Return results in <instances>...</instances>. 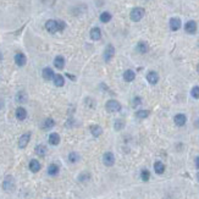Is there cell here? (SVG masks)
<instances>
[{
    "label": "cell",
    "instance_id": "cell-1",
    "mask_svg": "<svg viewBox=\"0 0 199 199\" xmlns=\"http://www.w3.org/2000/svg\"><path fill=\"white\" fill-rule=\"evenodd\" d=\"M143 16H144V9H142V8H134L130 14L131 20L134 21V22L141 21L143 19Z\"/></svg>",
    "mask_w": 199,
    "mask_h": 199
},
{
    "label": "cell",
    "instance_id": "cell-2",
    "mask_svg": "<svg viewBox=\"0 0 199 199\" xmlns=\"http://www.w3.org/2000/svg\"><path fill=\"white\" fill-rule=\"evenodd\" d=\"M3 188L6 190V192H12L15 189V178L12 176H6L4 182H3Z\"/></svg>",
    "mask_w": 199,
    "mask_h": 199
},
{
    "label": "cell",
    "instance_id": "cell-3",
    "mask_svg": "<svg viewBox=\"0 0 199 199\" xmlns=\"http://www.w3.org/2000/svg\"><path fill=\"white\" fill-rule=\"evenodd\" d=\"M45 28L49 33H56L60 31V27H59V21H55V20H49L47 21L45 23Z\"/></svg>",
    "mask_w": 199,
    "mask_h": 199
},
{
    "label": "cell",
    "instance_id": "cell-4",
    "mask_svg": "<svg viewBox=\"0 0 199 199\" xmlns=\"http://www.w3.org/2000/svg\"><path fill=\"white\" fill-rule=\"evenodd\" d=\"M106 110L109 113H119L121 110V104L117 100H109L106 103Z\"/></svg>",
    "mask_w": 199,
    "mask_h": 199
},
{
    "label": "cell",
    "instance_id": "cell-5",
    "mask_svg": "<svg viewBox=\"0 0 199 199\" xmlns=\"http://www.w3.org/2000/svg\"><path fill=\"white\" fill-rule=\"evenodd\" d=\"M114 54H115V48L111 44H108L105 50H104V60H105V62H109L113 59Z\"/></svg>",
    "mask_w": 199,
    "mask_h": 199
},
{
    "label": "cell",
    "instance_id": "cell-6",
    "mask_svg": "<svg viewBox=\"0 0 199 199\" xmlns=\"http://www.w3.org/2000/svg\"><path fill=\"white\" fill-rule=\"evenodd\" d=\"M30 139H31V133H30V132L22 134V136L20 137V139H19V147H20V148H26L27 144L30 143Z\"/></svg>",
    "mask_w": 199,
    "mask_h": 199
},
{
    "label": "cell",
    "instance_id": "cell-7",
    "mask_svg": "<svg viewBox=\"0 0 199 199\" xmlns=\"http://www.w3.org/2000/svg\"><path fill=\"white\" fill-rule=\"evenodd\" d=\"M103 162H104L106 166H113L114 162H115V156H114V154L110 153V152L105 153L104 156H103Z\"/></svg>",
    "mask_w": 199,
    "mask_h": 199
},
{
    "label": "cell",
    "instance_id": "cell-8",
    "mask_svg": "<svg viewBox=\"0 0 199 199\" xmlns=\"http://www.w3.org/2000/svg\"><path fill=\"white\" fill-rule=\"evenodd\" d=\"M15 62H16L17 66H23V65H26V62H27L26 55L22 54V53H17V54L15 55Z\"/></svg>",
    "mask_w": 199,
    "mask_h": 199
},
{
    "label": "cell",
    "instance_id": "cell-9",
    "mask_svg": "<svg viewBox=\"0 0 199 199\" xmlns=\"http://www.w3.org/2000/svg\"><path fill=\"white\" fill-rule=\"evenodd\" d=\"M170 28L172 31H178L181 28V20L178 17H172L170 20Z\"/></svg>",
    "mask_w": 199,
    "mask_h": 199
},
{
    "label": "cell",
    "instance_id": "cell-10",
    "mask_svg": "<svg viewBox=\"0 0 199 199\" xmlns=\"http://www.w3.org/2000/svg\"><path fill=\"white\" fill-rule=\"evenodd\" d=\"M184 30H186L187 33L193 34V33H195V31H197V23H195L194 21H188V22L186 23V26H184Z\"/></svg>",
    "mask_w": 199,
    "mask_h": 199
},
{
    "label": "cell",
    "instance_id": "cell-11",
    "mask_svg": "<svg viewBox=\"0 0 199 199\" xmlns=\"http://www.w3.org/2000/svg\"><path fill=\"white\" fill-rule=\"evenodd\" d=\"M15 114H16V119H17V120H20V121H23V120L27 117V111H26V109H25V108H22V106L17 108Z\"/></svg>",
    "mask_w": 199,
    "mask_h": 199
},
{
    "label": "cell",
    "instance_id": "cell-12",
    "mask_svg": "<svg viewBox=\"0 0 199 199\" xmlns=\"http://www.w3.org/2000/svg\"><path fill=\"white\" fill-rule=\"evenodd\" d=\"M90 38L93 40H99L102 38V31L100 28H98V27H94L90 30Z\"/></svg>",
    "mask_w": 199,
    "mask_h": 199
},
{
    "label": "cell",
    "instance_id": "cell-13",
    "mask_svg": "<svg viewBox=\"0 0 199 199\" xmlns=\"http://www.w3.org/2000/svg\"><path fill=\"white\" fill-rule=\"evenodd\" d=\"M147 81H148L150 84H156L158 81H159V76H158V73L154 72V71H150V72L147 75Z\"/></svg>",
    "mask_w": 199,
    "mask_h": 199
},
{
    "label": "cell",
    "instance_id": "cell-14",
    "mask_svg": "<svg viewBox=\"0 0 199 199\" xmlns=\"http://www.w3.org/2000/svg\"><path fill=\"white\" fill-rule=\"evenodd\" d=\"M54 65H55V67H56V68L62 70V68H64V66H65V59H64L61 55L56 56V58L54 59Z\"/></svg>",
    "mask_w": 199,
    "mask_h": 199
},
{
    "label": "cell",
    "instance_id": "cell-15",
    "mask_svg": "<svg viewBox=\"0 0 199 199\" xmlns=\"http://www.w3.org/2000/svg\"><path fill=\"white\" fill-rule=\"evenodd\" d=\"M40 162L38 161V160H36V159H33V160H31L30 161V170L32 171V172H38L39 170H40Z\"/></svg>",
    "mask_w": 199,
    "mask_h": 199
},
{
    "label": "cell",
    "instance_id": "cell-16",
    "mask_svg": "<svg viewBox=\"0 0 199 199\" xmlns=\"http://www.w3.org/2000/svg\"><path fill=\"white\" fill-rule=\"evenodd\" d=\"M173 121H175V124H176L177 126H183V125L186 124L187 119H186V116H184L183 114H177V115L175 116Z\"/></svg>",
    "mask_w": 199,
    "mask_h": 199
},
{
    "label": "cell",
    "instance_id": "cell-17",
    "mask_svg": "<svg viewBox=\"0 0 199 199\" xmlns=\"http://www.w3.org/2000/svg\"><path fill=\"white\" fill-rule=\"evenodd\" d=\"M53 81H54V84H55L56 87H62V86L65 84V78H64L61 75H54Z\"/></svg>",
    "mask_w": 199,
    "mask_h": 199
},
{
    "label": "cell",
    "instance_id": "cell-18",
    "mask_svg": "<svg viewBox=\"0 0 199 199\" xmlns=\"http://www.w3.org/2000/svg\"><path fill=\"white\" fill-rule=\"evenodd\" d=\"M90 132H92V134H93L94 137H99V136L103 133V128L99 126V125H93V126L90 127Z\"/></svg>",
    "mask_w": 199,
    "mask_h": 199
},
{
    "label": "cell",
    "instance_id": "cell-19",
    "mask_svg": "<svg viewBox=\"0 0 199 199\" xmlns=\"http://www.w3.org/2000/svg\"><path fill=\"white\" fill-rule=\"evenodd\" d=\"M134 77H136V73L132 70H127V71L124 72V79L126 82H132L134 79Z\"/></svg>",
    "mask_w": 199,
    "mask_h": 199
},
{
    "label": "cell",
    "instance_id": "cell-20",
    "mask_svg": "<svg viewBox=\"0 0 199 199\" xmlns=\"http://www.w3.org/2000/svg\"><path fill=\"white\" fill-rule=\"evenodd\" d=\"M49 143L51 145H58L60 143V136L58 133H51L49 136Z\"/></svg>",
    "mask_w": 199,
    "mask_h": 199
},
{
    "label": "cell",
    "instance_id": "cell-21",
    "mask_svg": "<svg viewBox=\"0 0 199 199\" xmlns=\"http://www.w3.org/2000/svg\"><path fill=\"white\" fill-rule=\"evenodd\" d=\"M154 170H155V172H156L158 175H161V173H164V171H165V165H164L161 161H156V162L154 164Z\"/></svg>",
    "mask_w": 199,
    "mask_h": 199
},
{
    "label": "cell",
    "instance_id": "cell-22",
    "mask_svg": "<svg viewBox=\"0 0 199 199\" xmlns=\"http://www.w3.org/2000/svg\"><path fill=\"white\" fill-rule=\"evenodd\" d=\"M53 77H54V72H53V70L49 68V67H45V68L43 70V78L47 79V81H49V79H51Z\"/></svg>",
    "mask_w": 199,
    "mask_h": 199
},
{
    "label": "cell",
    "instance_id": "cell-23",
    "mask_svg": "<svg viewBox=\"0 0 199 199\" xmlns=\"http://www.w3.org/2000/svg\"><path fill=\"white\" fill-rule=\"evenodd\" d=\"M48 173L50 176H56L59 173V166L56 164H51L49 167H48Z\"/></svg>",
    "mask_w": 199,
    "mask_h": 199
},
{
    "label": "cell",
    "instance_id": "cell-24",
    "mask_svg": "<svg viewBox=\"0 0 199 199\" xmlns=\"http://www.w3.org/2000/svg\"><path fill=\"white\" fill-rule=\"evenodd\" d=\"M137 49H138V51L139 53H142V54H145L147 51H148V44L145 43V42H139L138 43V45H137Z\"/></svg>",
    "mask_w": 199,
    "mask_h": 199
},
{
    "label": "cell",
    "instance_id": "cell-25",
    "mask_svg": "<svg viewBox=\"0 0 199 199\" xmlns=\"http://www.w3.org/2000/svg\"><path fill=\"white\" fill-rule=\"evenodd\" d=\"M36 153L39 155V156H44L47 154V147L43 145V144H39L36 147Z\"/></svg>",
    "mask_w": 199,
    "mask_h": 199
},
{
    "label": "cell",
    "instance_id": "cell-26",
    "mask_svg": "<svg viewBox=\"0 0 199 199\" xmlns=\"http://www.w3.org/2000/svg\"><path fill=\"white\" fill-rule=\"evenodd\" d=\"M54 120L53 119H47L44 122H43V125H42V128L43 130H50L53 126H54Z\"/></svg>",
    "mask_w": 199,
    "mask_h": 199
},
{
    "label": "cell",
    "instance_id": "cell-27",
    "mask_svg": "<svg viewBox=\"0 0 199 199\" xmlns=\"http://www.w3.org/2000/svg\"><path fill=\"white\" fill-rule=\"evenodd\" d=\"M111 14L110 12H108V11H105V12H103L102 15H100V21L103 22V23H108L110 20H111Z\"/></svg>",
    "mask_w": 199,
    "mask_h": 199
},
{
    "label": "cell",
    "instance_id": "cell-28",
    "mask_svg": "<svg viewBox=\"0 0 199 199\" xmlns=\"http://www.w3.org/2000/svg\"><path fill=\"white\" fill-rule=\"evenodd\" d=\"M26 100H27V95H26L23 92H20V93L16 95V102H17V103L22 104V103H25Z\"/></svg>",
    "mask_w": 199,
    "mask_h": 199
},
{
    "label": "cell",
    "instance_id": "cell-29",
    "mask_svg": "<svg viewBox=\"0 0 199 199\" xmlns=\"http://www.w3.org/2000/svg\"><path fill=\"white\" fill-rule=\"evenodd\" d=\"M68 160H70V162L75 164V162H77V161L79 160V156H78V154H77V153L72 152V153H70V155H68Z\"/></svg>",
    "mask_w": 199,
    "mask_h": 199
},
{
    "label": "cell",
    "instance_id": "cell-30",
    "mask_svg": "<svg viewBox=\"0 0 199 199\" xmlns=\"http://www.w3.org/2000/svg\"><path fill=\"white\" fill-rule=\"evenodd\" d=\"M148 115H149V111L148 110H139L136 114V116L138 119H145V117H148Z\"/></svg>",
    "mask_w": 199,
    "mask_h": 199
},
{
    "label": "cell",
    "instance_id": "cell-31",
    "mask_svg": "<svg viewBox=\"0 0 199 199\" xmlns=\"http://www.w3.org/2000/svg\"><path fill=\"white\" fill-rule=\"evenodd\" d=\"M141 178H142L144 182H147V181L150 178V172H149L148 170H143V171L141 172Z\"/></svg>",
    "mask_w": 199,
    "mask_h": 199
},
{
    "label": "cell",
    "instance_id": "cell-32",
    "mask_svg": "<svg viewBox=\"0 0 199 199\" xmlns=\"http://www.w3.org/2000/svg\"><path fill=\"white\" fill-rule=\"evenodd\" d=\"M124 126H125V122H124L122 120H116V121H115L114 127H115V130H116V131L122 130V128H124Z\"/></svg>",
    "mask_w": 199,
    "mask_h": 199
},
{
    "label": "cell",
    "instance_id": "cell-33",
    "mask_svg": "<svg viewBox=\"0 0 199 199\" xmlns=\"http://www.w3.org/2000/svg\"><path fill=\"white\" fill-rule=\"evenodd\" d=\"M190 94H192V96H193V98H195V99H199V87H198V86L193 87V88H192V92H190Z\"/></svg>",
    "mask_w": 199,
    "mask_h": 199
},
{
    "label": "cell",
    "instance_id": "cell-34",
    "mask_svg": "<svg viewBox=\"0 0 199 199\" xmlns=\"http://www.w3.org/2000/svg\"><path fill=\"white\" fill-rule=\"evenodd\" d=\"M141 103H142V100H141V98H134L133 99V106H137V105H141Z\"/></svg>",
    "mask_w": 199,
    "mask_h": 199
},
{
    "label": "cell",
    "instance_id": "cell-35",
    "mask_svg": "<svg viewBox=\"0 0 199 199\" xmlns=\"http://www.w3.org/2000/svg\"><path fill=\"white\" fill-rule=\"evenodd\" d=\"M59 27H60V31H62L65 28V23L62 21H59Z\"/></svg>",
    "mask_w": 199,
    "mask_h": 199
},
{
    "label": "cell",
    "instance_id": "cell-36",
    "mask_svg": "<svg viewBox=\"0 0 199 199\" xmlns=\"http://www.w3.org/2000/svg\"><path fill=\"white\" fill-rule=\"evenodd\" d=\"M195 167L199 169V156H197V159H195Z\"/></svg>",
    "mask_w": 199,
    "mask_h": 199
},
{
    "label": "cell",
    "instance_id": "cell-37",
    "mask_svg": "<svg viewBox=\"0 0 199 199\" xmlns=\"http://www.w3.org/2000/svg\"><path fill=\"white\" fill-rule=\"evenodd\" d=\"M2 108H3V103H2V102H0V109H2Z\"/></svg>",
    "mask_w": 199,
    "mask_h": 199
},
{
    "label": "cell",
    "instance_id": "cell-38",
    "mask_svg": "<svg viewBox=\"0 0 199 199\" xmlns=\"http://www.w3.org/2000/svg\"><path fill=\"white\" fill-rule=\"evenodd\" d=\"M197 127H199V120L197 121Z\"/></svg>",
    "mask_w": 199,
    "mask_h": 199
},
{
    "label": "cell",
    "instance_id": "cell-39",
    "mask_svg": "<svg viewBox=\"0 0 199 199\" xmlns=\"http://www.w3.org/2000/svg\"><path fill=\"white\" fill-rule=\"evenodd\" d=\"M197 178H198V181H199V172H198V175H197Z\"/></svg>",
    "mask_w": 199,
    "mask_h": 199
},
{
    "label": "cell",
    "instance_id": "cell-40",
    "mask_svg": "<svg viewBox=\"0 0 199 199\" xmlns=\"http://www.w3.org/2000/svg\"><path fill=\"white\" fill-rule=\"evenodd\" d=\"M197 70H198V72H199V65H198V67H197Z\"/></svg>",
    "mask_w": 199,
    "mask_h": 199
},
{
    "label": "cell",
    "instance_id": "cell-41",
    "mask_svg": "<svg viewBox=\"0 0 199 199\" xmlns=\"http://www.w3.org/2000/svg\"><path fill=\"white\" fill-rule=\"evenodd\" d=\"M0 59H2V55H0Z\"/></svg>",
    "mask_w": 199,
    "mask_h": 199
}]
</instances>
